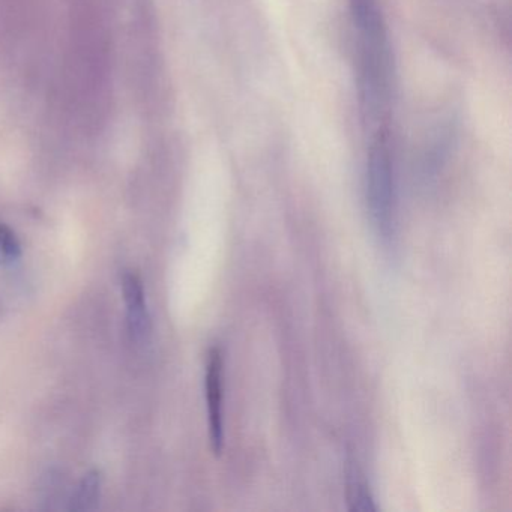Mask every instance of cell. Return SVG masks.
<instances>
[{
  "label": "cell",
  "instance_id": "52a82bcc",
  "mask_svg": "<svg viewBox=\"0 0 512 512\" xmlns=\"http://www.w3.org/2000/svg\"><path fill=\"white\" fill-rule=\"evenodd\" d=\"M22 257V244L7 224L0 223V265H11Z\"/></svg>",
  "mask_w": 512,
  "mask_h": 512
},
{
  "label": "cell",
  "instance_id": "6da1fadb",
  "mask_svg": "<svg viewBox=\"0 0 512 512\" xmlns=\"http://www.w3.org/2000/svg\"><path fill=\"white\" fill-rule=\"evenodd\" d=\"M356 38V86L368 137L391 133L394 62L379 0H350Z\"/></svg>",
  "mask_w": 512,
  "mask_h": 512
},
{
  "label": "cell",
  "instance_id": "5b68a950",
  "mask_svg": "<svg viewBox=\"0 0 512 512\" xmlns=\"http://www.w3.org/2000/svg\"><path fill=\"white\" fill-rule=\"evenodd\" d=\"M101 490H103V473L101 470L92 469L83 476L71 499L70 509L73 512H89L97 508L100 502Z\"/></svg>",
  "mask_w": 512,
  "mask_h": 512
},
{
  "label": "cell",
  "instance_id": "3957f363",
  "mask_svg": "<svg viewBox=\"0 0 512 512\" xmlns=\"http://www.w3.org/2000/svg\"><path fill=\"white\" fill-rule=\"evenodd\" d=\"M206 401H208L209 442L215 455L224 446L223 425V353L218 347L209 350L206 362Z\"/></svg>",
  "mask_w": 512,
  "mask_h": 512
},
{
  "label": "cell",
  "instance_id": "8992f818",
  "mask_svg": "<svg viewBox=\"0 0 512 512\" xmlns=\"http://www.w3.org/2000/svg\"><path fill=\"white\" fill-rule=\"evenodd\" d=\"M349 503L352 511L371 512L376 511L373 496L364 479L359 478L358 473L353 472L349 481Z\"/></svg>",
  "mask_w": 512,
  "mask_h": 512
},
{
  "label": "cell",
  "instance_id": "277c9868",
  "mask_svg": "<svg viewBox=\"0 0 512 512\" xmlns=\"http://www.w3.org/2000/svg\"><path fill=\"white\" fill-rule=\"evenodd\" d=\"M121 283L122 295L127 307L128 331L134 340H143L151 331V317L146 305L142 277L136 271H125Z\"/></svg>",
  "mask_w": 512,
  "mask_h": 512
},
{
  "label": "cell",
  "instance_id": "7a4b0ae2",
  "mask_svg": "<svg viewBox=\"0 0 512 512\" xmlns=\"http://www.w3.org/2000/svg\"><path fill=\"white\" fill-rule=\"evenodd\" d=\"M367 199L374 223L382 232L391 229L394 211V161L391 133L371 137L367 157Z\"/></svg>",
  "mask_w": 512,
  "mask_h": 512
}]
</instances>
